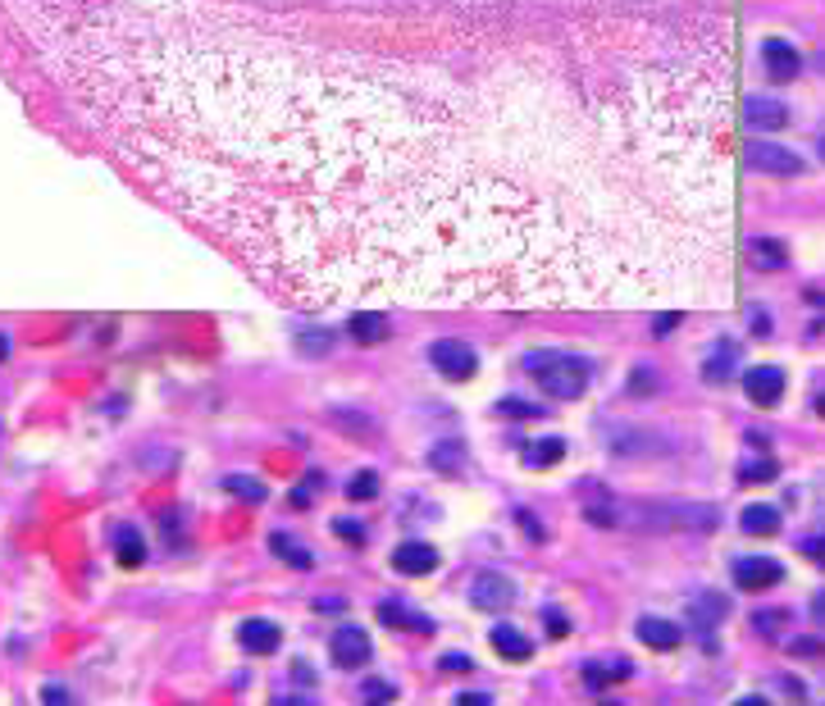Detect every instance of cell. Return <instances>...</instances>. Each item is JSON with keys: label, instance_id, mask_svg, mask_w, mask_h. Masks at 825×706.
<instances>
[{"label": "cell", "instance_id": "8992f818", "mask_svg": "<svg viewBox=\"0 0 825 706\" xmlns=\"http://www.w3.org/2000/svg\"><path fill=\"white\" fill-rule=\"evenodd\" d=\"M743 392L753 406H780L784 397V369L780 365H757V369H743Z\"/></svg>", "mask_w": 825, "mask_h": 706}, {"label": "cell", "instance_id": "83f0119b", "mask_svg": "<svg viewBox=\"0 0 825 706\" xmlns=\"http://www.w3.org/2000/svg\"><path fill=\"white\" fill-rule=\"evenodd\" d=\"M784 620H789V615H784V611H757V615H753L757 634H766V638H775V634H780V629H784Z\"/></svg>", "mask_w": 825, "mask_h": 706}, {"label": "cell", "instance_id": "4dcf8cb0", "mask_svg": "<svg viewBox=\"0 0 825 706\" xmlns=\"http://www.w3.org/2000/svg\"><path fill=\"white\" fill-rule=\"evenodd\" d=\"M333 533H338V538H351V543H365V529L356 520H333Z\"/></svg>", "mask_w": 825, "mask_h": 706}, {"label": "cell", "instance_id": "74e56055", "mask_svg": "<svg viewBox=\"0 0 825 706\" xmlns=\"http://www.w3.org/2000/svg\"><path fill=\"white\" fill-rule=\"evenodd\" d=\"M493 697H484V693H461V706H488Z\"/></svg>", "mask_w": 825, "mask_h": 706}, {"label": "cell", "instance_id": "cb8c5ba5", "mask_svg": "<svg viewBox=\"0 0 825 706\" xmlns=\"http://www.w3.org/2000/svg\"><path fill=\"white\" fill-rule=\"evenodd\" d=\"M775 474H780V465H775L771 456H762V461H743V465H739V479H743V483H771Z\"/></svg>", "mask_w": 825, "mask_h": 706}, {"label": "cell", "instance_id": "ffe728a7", "mask_svg": "<svg viewBox=\"0 0 825 706\" xmlns=\"http://www.w3.org/2000/svg\"><path fill=\"white\" fill-rule=\"evenodd\" d=\"M269 552H279L283 561L292 565V570H310L315 565V556H310V547L301 543V538H292V533H269Z\"/></svg>", "mask_w": 825, "mask_h": 706}, {"label": "cell", "instance_id": "603a6c76", "mask_svg": "<svg viewBox=\"0 0 825 706\" xmlns=\"http://www.w3.org/2000/svg\"><path fill=\"white\" fill-rule=\"evenodd\" d=\"M497 415H506V420H543L547 406H534V401H520V397H502L497 401Z\"/></svg>", "mask_w": 825, "mask_h": 706}, {"label": "cell", "instance_id": "3957f363", "mask_svg": "<svg viewBox=\"0 0 825 706\" xmlns=\"http://www.w3.org/2000/svg\"><path fill=\"white\" fill-rule=\"evenodd\" d=\"M743 160L753 164L757 174H771V178H798V174H803V155H794L789 146L748 142V146H743Z\"/></svg>", "mask_w": 825, "mask_h": 706}, {"label": "cell", "instance_id": "30bf717a", "mask_svg": "<svg viewBox=\"0 0 825 706\" xmlns=\"http://www.w3.org/2000/svg\"><path fill=\"white\" fill-rule=\"evenodd\" d=\"M634 634H639L652 652H671V647H680L684 629L675 625V620H661V615H643L639 625H634Z\"/></svg>", "mask_w": 825, "mask_h": 706}, {"label": "cell", "instance_id": "ac0fdd59", "mask_svg": "<svg viewBox=\"0 0 825 706\" xmlns=\"http://www.w3.org/2000/svg\"><path fill=\"white\" fill-rule=\"evenodd\" d=\"M748 256H753V265L766 269V274L789 265V251H784L780 237H748Z\"/></svg>", "mask_w": 825, "mask_h": 706}, {"label": "cell", "instance_id": "d590c367", "mask_svg": "<svg viewBox=\"0 0 825 706\" xmlns=\"http://www.w3.org/2000/svg\"><path fill=\"white\" fill-rule=\"evenodd\" d=\"M675 324H680V315H657V324H652V328H657V338H666Z\"/></svg>", "mask_w": 825, "mask_h": 706}, {"label": "cell", "instance_id": "f35d334b", "mask_svg": "<svg viewBox=\"0 0 825 706\" xmlns=\"http://www.w3.org/2000/svg\"><path fill=\"white\" fill-rule=\"evenodd\" d=\"M5 356H10V338H5V333H0V360H5Z\"/></svg>", "mask_w": 825, "mask_h": 706}, {"label": "cell", "instance_id": "4316f807", "mask_svg": "<svg viewBox=\"0 0 825 706\" xmlns=\"http://www.w3.org/2000/svg\"><path fill=\"white\" fill-rule=\"evenodd\" d=\"M434 465H438V470H461V465H465V447H461V442H443V447H438L434 451Z\"/></svg>", "mask_w": 825, "mask_h": 706}, {"label": "cell", "instance_id": "277c9868", "mask_svg": "<svg viewBox=\"0 0 825 706\" xmlns=\"http://www.w3.org/2000/svg\"><path fill=\"white\" fill-rule=\"evenodd\" d=\"M329 647H333V661H338L342 670H365L374 661V643L361 625H342Z\"/></svg>", "mask_w": 825, "mask_h": 706}, {"label": "cell", "instance_id": "f546056e", "mask_svg": "<svg viewBox=\"0 0 825 706\" xmlns=\"http://www.w3.org/2000/svg\"><path fill=\"white\" fill-rule=\"evenodd\" d=\"M730 360H734V347H721L707 360V374H712V379H730Z\"/></svg>", "mask_w": 825, "mask_h": 706}, {"label": "cell", "instance_id": "e575fe53", "mask_svg": "<svg viewBox=\"0 0 825 706\" xmlns=\"http://www.w3.org/2000/svg\"><path fill=\"white\" fill-rule=\"evenodd\" d=\"M821 547H825V543H821V533H816V538H803V556H812V561H821V556H825Z\"/></svg>", "mask_w": 825, "mask_h": 706}, {"label": "cell", "instance_id": "9a60e30c", "mask_svg": "<svg viewBox=\"0 0 825 706\" xmlns=\"http://www.w3.org/2000/svg\"><path fill=\"white\" fill-rule=\"evenodd\" d=\"M388 328H392L388 315H379V310H356V315H351V324H347V333L361 342V347H374V342L388 338Z\"/></svg>", "mask_w": 825, "mask_h": 706}, {"label": "cell", "instance_id": "d4e9b609", "mask_svg": "<svg viewBox=\"0 0 825 706\" xmlns=\"http://www.w3.org/2000/svg\"><path fill=\"white\" fill-rule=\"evenodd\" d=\"M347 497H351V502H370V497H379V474H374V470H361L356 479L347 483Z\"/></svg>", "mask_w": 825, "mask_h": 706}, {"label": "cell", "instance_id": "484cf974", "mask_svg": "<svg viewBox=\"0 0 825 706\" xmlns=\"http://www.w3.org/2000/svg\"><path fill=\"white\" fill-rule=\"evenodd\" d=\"M228 492H238L242 502H265V483H256L251 474H233V479H224Z\"/></svg>", "mask_w": 825, "mask_h": 706}, {"label": "cell", "instance_id": "ba28073f", "mask_svg": "<svg viewBox=\"0 0 825 706\" xmlns=\"http://www.w3.org/2000/svg\"><path fill=\"white\" fill-rule=\"evenodd\" d=\"M238 643L247 647L251 656H269V652H279L283 634H279V625H274V620H242V625H238Z\"/></svg>", "mask_w": 825, "mask_h": 706}, {"label": "cell", "instance_id": "d6a6232c", "mask_svg": "<svg viewBox=\"0 0 825 706\" xmlns=\"http://www.w3.org/2000/svg\"><path fill=\"white\" fill-rule=\"evenodd\" d=\"M543 620H547V634H552V638H566V634H570V620H566V615H557V611H547V615H543Z\"/></svg>", "mask_w": 825, "mask_h": 706}, {"label": "cell", "instance_id": "1f68e13d", "mask_svg": "<svg viewBox=\"0 0 825 706\" xmlns=\"http://www.w3.org/2000/svg\"><path fill=\"white\" fill-rule=\"evenodd\" d=\"M470 666H475V661H470L465 652H447V656H443V670H447V675H465Z\"/></svg>", "mask_w": 825, "mask_h": 706}, {"label": "cell", "instance_id": "44dd1931", "mask_svg": "<svg viewBox=\"0 0 825 706\" xmlns=\"http://www.w3.org/2000/svg\"><path fill=\"white\" fill-rule=\"evenodd\" d=\"M739 529H743V533H753V538L780 533V511H775V506H743Z\"/></svg>", "mask_w": 825, "mask_h": 706}, {"label": "cell", "instance_id": "7a4b0ae2", "mask_svg": "<svg viewBox=\"0 0 825 706\" xmlns=\"http://www.w3.org/2000/svg\"><path fill=\"white\" fill-rule=\"evenodd\" d=\"M429 365H434L438 374H447V379H470L479 369V351L461 338H438L434 347H429Z\"/></svg>", "mask_w": 825, "mask_h": 706}, {"label": "cell", "instance_id": "f1b7e54d", "mask_svg": "<svg viewBox=\"0 0 825 706\" xmlns=\"http://www.w3.org/2000/svg\"><path fill=\"white\" fill-rule=\"evenodd\" d=\"M361 697H365V702H392V697H397V688H392L388 679H365Z\"/></svg>", "mask_w": 825, "mask_h": 706}, {"label": "cell", "instance_id": "7402d4cb", "mask_svg": "<svg viewBox=\"0 0 825 706\" xmlns=\"http://www.w3.org/2000/svg\"><path fill=\"white\" fill-rule=\"evenodd\" d=\"M566 456V442L561 438H538L534 447H525V465L529 470H547V465H557Z\"/></svg>", "mask_w": 825, "mask_h": 706}, {"label": "cell", "instance_id": "e0dca14e", "mask_svg": "<svg viewBox=\"0 0 825 706\" xmlns=\"http://www.w3.org/2000/svg\"><path fill=\"white\" fill-rule=\"evenodd\" d=\"M379 625H388V629H420V634H434L429 615L411 611V606H402V602H379Z\"/></svg>", "mask_w": 825, "mask_h": 706}, {"label": "cell", "instance_id": "52a82bcc", "mask_svg": "<svg viewBox=\"0 0 825 706\" xmlns=\"http://www.w3.org/2000/svg\"><path fill=\"white\" fill-rule=\"evenodd\" d=\"M762 64H766V78H771V82H794L798 73H803V55H798L784 37L766 41V46H762Z\"/></svg>", "mask_w": 825, "mask_h": 706}, {"label": "cell", "instance_id": "836d02e7", "mask_svg": "<svg viewBox=\"0 0 825 706\" xmlns=\"http://www.w3.org/2000/svg\"><path fill=\"white\" fill-rule=\"evenodd\" d=\"M42 702H55V706H64V702H73V697H69V693H64V688L46 684V688H42Z\"/></svg>", "mask_w": 825, "mask_h": 706}, {"label": "cell", "instance_id": "6da1fadb", "mask_svg": "<svg viewBox=\"0 0 825 706\" xmlns=\"http://www.w3.org/2000/svg\"><path fill=\"white\" fill-rule=\"evenodd\" d=\"M525 369L552 401H579L593 383V360L575 356V351H529Z\"/></svg>", "mask_w": 825, "mask_h": 706}, {"label": "cell", "instance_id": "2e32d148", "mask_svg": "<svg viewBox=\"0 0 825 706\" xmlns=\"http://www.w3.org/2000/svg\"><path fill=\"white\" fill-rule=\"evenodd\" d=\"M725 615H730V602L721 593H702L689 602V625H698V629H716Z\"/></svg>", "mask_w": 825, "mask_h": 706}, {"label": "cell", "instance_id": "4fadbf2b", "mask_svg": "<svg viewBox=\"0 0 825 706\" xmlns=\"http://www.w3.org/2000/svg\"><path fill=\"white\" fill-rule=\"evenodd\" d=\"M511 597H516V588H511V579H506V574H479V579H475V593H470V602L484 606V611H488V606H506Z\"/></svg>", "mask_w": 825, "mask_h": 706}, {"label": "cell", "instance_id": "7c38bea8", "mask_svg": "<svg viewBox=\"0 0 825 706\" xmlns=\"http://www.w3.org/2000/svg\"><path fill=\"white\" fill-rule=\"evenodd\" d=\"M438 565V552L429 543H402L392 552V570L397 574H429Z\"/></svg>", "mask_w": 825, "mask_h": 706}, {"label": "cell", "instance_id": "8fae6325", "mask_svg": "<svg viewBox=\"0 0 825 706\" xmlns=\"http://www.w3.org/2000/svg\"><path fill=\"white\" fill-rule=\"evenodd\" d=\"M634 675L630 661H620V656H607V661H588L584 666V684L593 688V693H607L611 684H625V679Z\"/></svg>", "mask_w": 825, "mask_h": 706}, {"label": "cell", "instance_id": "8d00e7d4", "mask_svg": "<svg viewBox=\"0 0 825 706\" xmlns=\"http://www.w3.org/2000/svg\"><path fill=\"white\" fill-rule=\"evenodd\" d=\"M310 502H315V488H297V492H292V506H310Z\"/></svg>", "mask_w": 825, "mask_h": 706}, {"label": "cell", "instance_id": "d6986e66", "mask_svg": "<svg viewBox=\"0 0 825 706\" xmlns=\"http://www.w3.org/2000/svg\"><path fill=\"white\" fill-rule=\"evenodd\" d=\"M114 556H119V565H142L146 561V543H142V533H137V524H119L114 529Z\"/></svg>", "mask_w": 825, "mask_h": 706}, {"label": "cell", "instance_id": "5bb4252c", "mask_svg": "<svg viewBox=\"0 0 825 706\" xmlns=\"http://www.w3.org/2000/svg\"><path fill=\"white\" fill-rule=\"evenodd\" d=\"M493 647L502 661H529V656H534V643H529L525 629H516V625H493Z\"/></svg>", "mask_w": 825, "mask_h": 706}, {"label": "cell", "instance_id": "9c48e42d", "mask_svg": "<svg viewBox=\"0 0 825 706\" xmlns=\"http://www.w3.org/2000/svg\"><path fill=\"white\" fill-rule=\"evenodd\" d=\"M743 119L753 123V128H766V133H780L784 123H789V105L771 101V96H748L743 101Z\"/></svg>", "mask_w": 825, "mask_h": 706}, {"label": "cell", "instance_id": "5b68a950", "mask_svg": "<svg viewBox=\"0 0 825 706\" xmlns=\"http://www.w3.org/2000/svg\"><path fill=\"white\" fill-rule=\"evenodd\" d=\"M730 574H734V584H739L743 593H766V588H775L784 579V570H780L775 556H739Z\"/></svg>", "mask_w": 825, "mask_h": 706}]
</instances>
